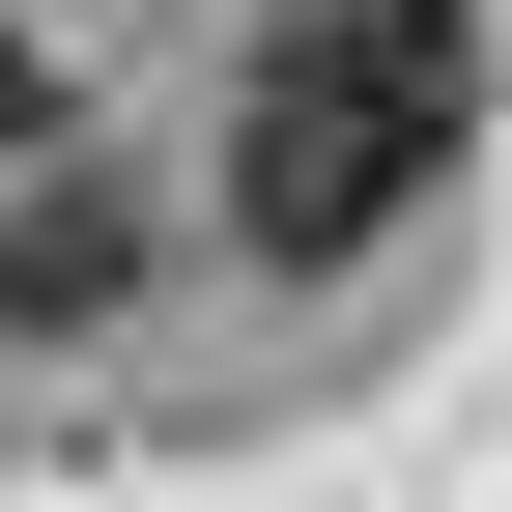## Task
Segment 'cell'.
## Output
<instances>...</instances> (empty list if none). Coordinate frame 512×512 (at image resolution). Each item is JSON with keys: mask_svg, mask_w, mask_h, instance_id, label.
<instances>
[{"mask_svg": "<svg viewBox=\"0 0 512 512\" xmlns=\"http://www.w3.org/2000/svg\"><path fill=\"white\" fill-rule=\"evenodd\" d=\"M456 114H484L456 0H285L256 86H228V228L256 256H370L427 171H456Z\"/></svg>", "mask_w": 512, "mask_h": 512, "instance_id": "cell-1", "label": "cell"}, {"mask_svg": "<svg viewBox=\"0 0 512 512\" xmlns=\"http://www.w3.org/2000/svg\"><path fill=\"white\" fill-rule=\"evenodd\" d=\"M114 285H143V228H114L86 171H29V228H0V313H114Z\"/></svg>", "mask_w": 512, "mask_h": 512, "instance_id": "cell-2", "label": "cell"}, {"mask_svg": "<svg viewBox=\"0 0 512 512\" xmlns=\"http://www.w3.org/2000/svg\"><path fill=\"white\" fill-rule=\"evenodd\" d=\"M0 143H29V57H0Z\"/></svg>", "mask_w": 512, "mask_h": 512, "instance_id": "cell-3", "label": "cell"}]
</instances>
